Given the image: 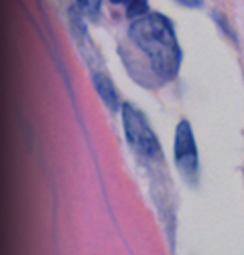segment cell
<instances>
[{
  "instance_id": "1",
  "label": "cell",
  "mask_w": 244,
  "mask_h": 255,
  "mask_svg": "<svg viewBox=\"0 0 244 255\" xmlns=\"http://www.w3.org/2000/svg\"><path fill=\"white\" fill-rule=\"evenodd\" d=\"M128 38L149 60L150 70L162 81H173L182 64V49L171 19L158 11H149L132 21Z\"/></svg>"
},
{
  "instance_id": "2",
  "label": "cell",
  "mask_w": 244,
  "mask_h": 255,
  "mask_svg": "<svg viewBox=\"0 0 244 255\" xmlns=\"http://www.w3.org/2000/svg\"><path fill=\"white\" fill-rule=\"evenodd\" d=\"M122 115V128L126 135L128 146L132 148L137 158L145 163H156L162 159V146L158 141V135L150 128L147 117L141 109H137L134 104H122L120 107Z\"/></svg>"
},
{
  "instance_id": "3",
  "label": "cell",
  "mask_w": 244,
  "mask_h": 255,
  "mask_svg": "<svg viewBox=\"0 0 244 255\" xmlns=\"http://www.w3.org/2000/svg\"><path fill=\"white\" fill-rule=\"evenodd\" d=\"M173 156L177 171L181 173L182 180L196 188L199 184V150H197L194 129L186 119H182L175 129Z\"/></svg>"
},
{
  "instance_id": "4",
  "label": "cell",
  "mask_w": 244,
  "mask_h": 255,
  "mask_svg": "<svg viewBox=\"0 0 244 255\" xmlns=\"http://www.w3.org/2000/svg\"><path fill=\"white\" fill-rule=\"evenodd\" d=\"M92 85H94L96 94L100 96V100H102L103 105L109 109V113L120 111L122 102H120V96H118L117 88H115L109 75H105L103 72H98V70H96V72L92 73Z\"/></svg>"
},
{
  "instance_id": "5",
  "label": "cell",
  "mask_w": 244,
  "mask_h": 255,
  "mask_svg": "<svg viewBox=\"0 0 244 255\" xmlns=\"http://www.w3.org/2000/svg\"><path fill=\"white\" fill-rule=\"evenodd\" d=\"M109 2L117 4V6H124L126 8V17L130 21L149 13V0H109Z\"/></svg>"
},
{
  "instance_id": "6",
  "label": "cell",
  "mask_w": 244,
  "mask_h": 255,
  "mask_svg": "<svg viewBox=\"0 0 244 255\" xmlns=\"http://www.w3.org/2000/svg\"><path fill=\"white\" fill-rule=\"evenodd\" d=\"M103 0H77L75 6L81 9V13L88 19H98L100 15V9H102Z\"/></svg>"
},
{
  "instance_id": "7",
  "label": "cell",
  "mask_w": 244,
  "mask_h": 255,
  "mask_svg": "<svg viewBox=\"0 0 244 255\" xmlns=\"http://www.w3.org/2000/svg\"><path fill=\"white\" fill-rule=\"evenodd\" d=\"M181 6L184 8H190V9H196V8H201L203 6V0H177Z\"/></svg>"
}]
</instances>
